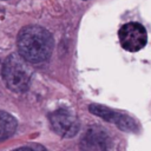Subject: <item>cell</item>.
I'll return each instance as SVG.
<instances>
[{
	"instance_id": "1",
	"label": "cell",
	"mask_w": 151,
	"mask_h": 151,
	"mask_svg": "<svg viewBox=\"0 0 151 151\" xmlns=\"http://www.w3.org/2000/svg\"><path fill=\"white\" fill-rule=\"evenodd\" d=\"M17 45L18 53L27 63L41 64L52 54L53 38L46 28L38 25H29L20 29Z\"/></svg>"
},
{
	"instance_id": "2",
	"label": "cell",
	"mask_w": 151,
	"mask_h": 151,
	"mask_svg": "<svg viewBox=\"0 0 151 151\" xmlns=\"http://www.w3.org/2000/svg\"><path fill=\"white\" fill-rule=\"evenodd\" d=\"M1 74L5 85L11 91L21 93L29 87L32 68L19 53H12L5 59Z\"/></svg>"
},
{
	"instance_id": "3",
	"label": "cell",
	"mask_w": 151,
	"mask_h": 151,
	"mask_svg": "<svg viewBox=\"0 0 151 151\" xmlns=\"http://www.w3.org/2000/svg\"><path fill=\"white\" fill-rule=\"evenodd\" d=\"M118 38L122 47L132 53L140 51L147 42V33L145 27L134 21L124 24L118 32Z\"/></svg>"
},
{
	"instance_id": "4",
	"label": "cell",
	"mask_w": 151,
	"mask_h": 151,
	"mask_svg": "<svg viewBox=\"0 0 151 151\" xmlns=\"http://www.w3.org/2000/svg\"><path fill=\"white\" fill-rule=\"evenodd\" d=\"M50 124L55 133L65 138L74 137L80 127V123L77 116L68 109H58L50 116Z\"/></svg>"
},
{
	"instance_id": "5",
	"label": "cell",
	"mask_w": 151,
	"mask_h": 151,
	"mask_svg": "<svg viewBox=\"0 0 151 151\" xmlns=\"http://www.w3.org/2000/svg\"><path fill=\"white\" fill-rule=\"evenodd\" d=\"M79 147L81 151H109L110 137L100 126H91L80 139Z\"/></svg>"
},
{
	"instance_id": "6",
	"label": "cell",
	"mask_w": 151,
	"mask_h": 151,
	"mask_svg": "<svg viewBox=\"0 0 151 151\" xmlns=\"http://www.w3.org/2000/svg\"><path fill=\"white\" fill-rule=\"evenodd\" d=\"M18 123L15 118L6 111L0 110V140L9 138L17 130Z\"/></svg>"
},
{
	"instance_id": "7",
	"label": "cell",
	"mask_w": 151,
	"mask_h": 151,
	"mask_svg": "<svg viewBox=\"0 0 151 151\" xmlns=\"http://www.w3.org/2000/svg\"><path fill=\"white\" fill-rule=\"evenodd\" d=\"M88 111H90L92 114L98 116V117L103 118L104 120L110 122V123H113V124L117 123V120L119 119L120 113H122V112L113 111V110H111L110 107H106V106L99 105V104H91V105L88 106Z\"/></svg>"
},
{
	"instance_id": "8",
	"label": "cell",
	"mask_w": 151,
	"mask_h": 151,
	"mask_svg": "<svg viewBox=\"0 0 151 151\" xmlns=\"http://www.w3.org/2000/svg\"><path fill=\"white\" fill-rule=\"evenodd\" d=\"M116 125L118 126V129H120L122 131H125V132H136L138 129L134 119L125 113H120V117L117 120Z\"/></svg>"
},
{
	"instance_id": "9",
	"label": "cell",
	"mask_w": 151,
	"mask_h": 151,
	"mask_svg": "<svg viewBox=\"0 0 151 151\" xmlns=\"http://www.w3.org/2000/svg\"><path fill=\"white\" fill-rule=\"evenodd\" d=\"M13 151H47L42 145H39V144H31V145H26V146H22V147H19V149H15Z\"/></svg>"
}]
</instances>
